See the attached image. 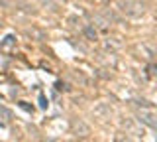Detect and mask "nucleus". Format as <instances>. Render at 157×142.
<instances>
[{
  "instance_id": "nucleus-9",
  "label": "nucleus",
  "mask_w": 157,
  "mask_h": 142,
  "mask_svg": "<svg viewBox=\"0 0 157 142\" xmlns=\"http://www.w3.org/2000/svg\"><path fill=\"white\" fill-rule=\"evenodd\" d=\"M92 22H94L102 32H106V30H108V20H106V18H102L100 14H94V16H92Z\"/></svg>"
},
{
  "instance_id": "nucleus-3",
  "label": "nucleus",
  "mask_w": 157,
  "mask_h": 142,
  "mask_svg": "<svg viewBox=\"0 0 157 142\" xmlns=\"http://www.w3.org/2000/svg\"><path fill=\"white\" fill-rule=\"evenodd\" d=\"M71 130H73L75 136H82V138L90 134V126H88L82 119H73L71 120Z\"/></svg>"
},
{
  "instance_id": "nucleus-2",
  "label": "nucleus",
  "mask_w": 157,
  "mask_h": 142,
  "mask_svg": "<svg viewBox=\"0 0 157 142\" xmlns=\"http://www.w3.org/2000/svg\"><path fill=\"white\" fill-rule=\"evenodd\" d=\"M132 53H134L137 59L151 61V59L157 55V50L151 46V43H147V42H140V43H136V46L132 47Z\"/></svg>"
},
{
  "instance_id": "nucleus-12",
  "label": "nucleus",
  "mask_w": 157,
  "mask_h": 142,
  "mask_svg": "<svg viewBox=\"0 0 157 142\" xmlns=\"http://www.w3.org/2000/svg\"><path fill=\"white\" fill-rule=\"evenodd\" d=\"M147 75H149V77H157V65H155V63H149V65H147Z\"/></svg>"
},
{
  "instance_id": "nucleus-13",
  "label": "nucleus",
  "mask_w": 157,
  "mask_h": 142,
  "mask_svg": "<svg viewBox=\"0 0 157 142\" xmlns=\"http://www.w3.org/2000/svg\"><path fill=\"white\" fill-rule=\"evenodd\" d=\"M0 115H4V116H6V120L12 119V112H10L8 109H4V107H0Z\"/></svg>"
},
{
  "instance_id": "nucleus-14",
  "label": "nucleus",
  "mask_w": 157,
  "mask_h": 142,
  "mask_svg": "<svg viewBox=\"0 0 157 142\" xmlns=\"http://www.w3.org/2000/svg\"><path fill=\"white\" fill-rule=\"evenodd\" d=\"M39 105H41V107H43V109H45V107H47V101H45V97H43V95H41V97H39Z\"/></svg>"
},
{
  "instance_id": "nucleus-6",
  "label": "nucleus",
  "mask_w": 157,
  "mask_h": 142,
  "mask_svg": "<svg viewBox=\"0 0 157 142\" xmlns=\"http://www.w3.org/2000/svg\"><path fill=\"white\" fill-rule=\"evenodd\" d=\"M120 47H122V40L118 36H112V38H106L104 40V50L106 51L112 53V51H118Z\"/></svg>"
},
{
  "instance_id": "nucleus-4",
  "label": "nucleus",
  "mask_w": 157,
  "mask_h": 142,
  "mask_svg": "<svg viewBox=\"0 0 157 142\" xmlns=\"http://www.w3.org/2000/svg\"><path fill=\"white\" fill-rule=\"evenodd\" d=\"M92 116L98 119L100 122H104V120H108L112 116V107L106 105V103H100V105H96L94 109H92Z\"/></svg>"
},
{
  "instance_id": "nucleus-11",
  "label": "nucleus",
  "mask_w": 157,
  "mask_h": 142,
  "mask_svg": "<svg viewBox=\"0 0 157 142\" xmlns=\"http://www.w3.org/2000/svg\"><path fill=\"white\" fill-rule=\"evenodd\" d=\"M85 36L88 38V40H92V42H94V40H96V28L86 26V28H85Z\"/></svg>"
},
{
  "instance_id": "nucleus-17",
  "label": "nucleus",
  "mask_w": 157,
  "mask_h": 142,
  "mask_svg": "<svg viewBox=\"0 0 157 142\" xmlns=\"http://www.w3.org/2000/svg\"><path fill=\"white\" fill-rule=\"evenodd\" d=\"M155 132H157V126H155Z\"/></svg>"
},
{
  "instance_id": "nucleus-8",
  "label": "nucleus",
  "mask_w": 157,
  "mask_h": 142,
  "mask_svg": "<svg viewBox=\"0 0 157 142\" xmlns=\"http://www.w3.org/2000/svg\"><path fill=\"white\" fill-rule=\"evenodd\" d=\"M26 36L33 38V40H37V42L45 40V34H43L41 30H37V28H26Z\"/></svg>"
},
{
  "instance_id": "nucleus-7",
  "label": "nucleus",
  "mask_w": 157,
  "mask_h": 142,
  "mask_svg": "<svg viewBox=\"0 0 157 142\" xmlns=\"http://www.w3.org/2000/svg\"><path fill=\"white\" fill-rule=\"evenodd\" d=\"M122 126H124V128H126V132H128V134H137V136H144V130H140V128H137V124H136V122L134 120H122Z\"/></svg>"
},
{
  "instance_id": "nucleus-1",
  "label": "nucleus",
  "mask_w": 157,
  "mask_h": 142,
  "mask_svg": "<svg viewBox=\"0 0 157 142\" xmlns=\"http://www.w3.org/2000/svg\"><path fill=\"white\" fill-rule=\"evenodd\" d=\"M116 6L128 18H141L145 14V4L141 0H116Z\"/></svg>"
},
{
  "instance_id": "nucleus-5",
  "label": "nucleus",
  "mask_w": 157,
  "mask_h": 142,
  "mask_svg": "<svg viewBox=\"0 0 157 142\" xmlns=\"http://www.w3.org/2000/svg\"><path fill=\"white\" fill-rule=\"evenodd\" d=\"M137 120L147 124V126H151V128L157 126V115H153V112H149V111H140L137 112Z\"/></svg>"
},
{
  "instance_id": "nucleus-16",
  "label": "nucleus",
  "mask_w": 157,
  "mask_h": 142,
  "mask_svg": "<svg viewBox=\"0 0 157 142\" xmlns=\"http://www.w3.org/2000/svg\"><path fill=\"white\" fill-rule=\"evenodd\" d=\"M0 28H2V22H0Z\"/></svg>"
},
{
  "instance_id": "nucleus-15",
  "label": "nucleus",
  "mask_w": 157,
  "mask_h": 142,
  "mask_svg": "<svg viewBox=\"0 0 157 142\" xmlns=\"http://www.w3.org/2000/svg\"><path fill=\"white\" fill-rule=\"evenodd\" d=\"M20 107H22V109H26V111H33L29 105H26V103H20Z\"/></svg>"
},
{
  "instance_id": "nucleus-10",
  "label": "nucleus",
  "mask_w": 157,
  "mask_h": 142,
  "mask_svg": "<svg viewBox=\"0 0 157 142\" xmlns=\"http://www.w3.org/2000/svg\"><path fill=\"white\" fill-rule=\"evenodd\" d=\"M114 142H134V140H132V136L128 134V132L118 130L116 134H114Z\"/></svg>"
}]
</instances>
